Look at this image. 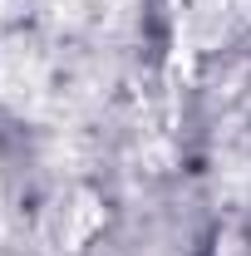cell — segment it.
Masks as SVG:
<instances>
[{
	"instance_id": "6da1fadb",
	"label": "cell",
	"mask_w": 251,
	"mask_h": 256,
	"mask_svg": "<svg viewBox=\"0 0 251 256\" xmlns=\"http://www.w3.org/2000/svg\"><path fill=\"white\" fill-rule=\"evenodd\" d=\"M207 256H251V236H246L236 222H226V226H217V232H212Z\"/></svg>"
}]
</instances>
